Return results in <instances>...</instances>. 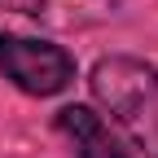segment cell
<instances>
[{
    "instance_id": "cell-1",
    "label": "cell",
    "mask_w": 158,
    "mask_h": 158,
    "mask_svg": "<svg viewBox=\"0 0 158 158\" xmlns=\"http://www.w3.org/2000/svg\"><path fill=\"white\" fill-rule=\"evenodd\" d=\"M88 84L97 106L127 132V141L141 154L158 158V66L114 53L92 66Z\"/></svg>"
},
{
    "instance_id": "cell-2",
    "label": "cell",
    "mask_w": 158,
    "mask_h": 158,
    "mask_svg": "<svg viewBox=\"0 0 158 158\" xmlns=\"http://www.w3.org/2000/svg\"><path fill=\"white\" fill-rule=\"evenodd\" d=\"M0 75L27 97H57L75 84V57L48 40L0 35Z\"/></svg>"
},
{
    "instance_id": "cell-3",
    "label": "cell",
    "mask_w": 158,
    "mask_h": 158,
    "mask_svg": "<svg viewBox=\"0 0 158 158\" xmlns=\"http://www.w3.org/2000/svg\"><path fill=\"white\" fill-rule=\"evenodd\" d=\"M0 9L40 18V22L62 27V31H75V27L106 22V18L114 13V0H0Z\"/></svg>"
},
{
    "instance_id": "cell-4",
    "label": "cell",
    "mask_w": 158,
    "mask_h": 158,
    "mask_svg": "<svg viewBox=\"0 0 158 158\" xmlns=\"http://www.w3.org/2000/svg\"><path fill=\"white\" fill-rule=\"evenodd\" d=\"M57 127L70 136V145H75L79 158H132L110 136V127L101 123V114H92L88 106H62L57 110Z\"/></svg>"
}]
</instances>
